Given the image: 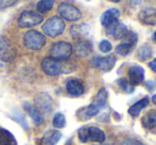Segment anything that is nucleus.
<instances>
[{
	"mask_svg": "<svg viewBox=\"0 0 156 145\" xmlns=\"http://www.w3.org/2000/svg\"><path fill=\"white\" fill-rule=\"evenodd\" d=\"M127 31L128 30H127V28H126L125 25L120 22L119 20H117V22H112L111 25H109V26L106 27L107 34L115 37V39H117V40L123 39V37L125 36L126 33H127Z\"/></svg>",
	"mask_w": 156,
	"mask_h": 145,
	"instance_id": "11",
	"label": "nucleus"
},
{
	"mask_svg": "<svg viewBox=\"0 0 156 145\" xmlns=\"http://www.w3.org/2000/svg\"><path fill=\"white\" fill-rule=\"evenodd\" d=\"M50 57L57 61L67 60L73 54V47L67 42H57L52 44L49 50Z\"/></svg>",
	"mask_w": 156,
	"mask_h": 145,
	"instance_id": "2",
	"label": "nucleus"
},
{
	"mask_svg": "<svg viewBox=\"0 0 156 145\" xmlns=\"http://www.w3.org/2000/svg\"><path fill=\"white\" fill-rule=\"evenodd\" d=\"M145 87H147V89L149 90V91H153L154 88L156 87V82L153 80H150V81H147V83H145Z\"/></svg>",
	"mask_w": 156,
	"mask_h": 145,
	"instance_id": "35",
	"label": "nucleus"
},
{
	"mask_svg": "<svg viewBox=\"0 0 156 145\" xmlns=\"http://www.w3.org/2000/svg\"><path fill=\"white\" fill-rule=\"evenodd\" d=\"M62 138V134L58 130H49L41 139L40 145H56Z\"/></svg>",
	"mask_w": 156,
	"mask_h": 145,
	"instance_id": "14",
	"label": "nucleus"
},
{
	"mask_svg": "<svg viewBox=\"0 0 156 145\" xmlns=\"http://www.w3.org/2000/svg\"><path fill=\"white\" fill-rule=\"evenodd\" d=\"M52 124L56 128H63L66 124V119H65L64 114L62 113H56L52 119Z\"/></svg>",
	"mask_w": 156,
	"mask_h": 145,
	"instance_id": "29",
	"label": "nucleus"
},
{
	"mask_svg": "<svg viewBox=\"0 0 156 145\" xmlns=\"http://www.w3.org/2000/svg\"><path fill=\"white\" fill-rule=\"evenodd\" d=\"M100 110L101 109L98 106H95L94 104H91L78 111V117H79V119L87 121V119H90L91 117L98 115L100 113Z\"/></svg>",
	"mask_w": 156,
	"mask_h": 145,
	"instance_id": "17",
	"label": "nucleus"
},
{
	"mask_svg": "<svg viewBox=\"0 0 156 145\" xmlns=\"http://www.w3.org/2000/svg\"><path fill=\"white\" fill-rule=\"evenodd\" d=\"M90 32V28L88 25L81 24V25H75L71 28V34L75 39H83L87 36Z\"/></svg>",
	"mask_w": 156,
	"mask_h": 145,
	"instance_id": "21",
	"label": "nucleus"
},
{
	"mask_svg": "<svg viewBox=\"0 0 156 145\" xmlns=\"http://www.w3.org/2000/svg\"><path fill=\"white\" fill-rule=\"evenodd\" d=\"M88 133H89V140L93 141V142L103 143L106 139L105 132L101 128L95 127V126L88 127Z\"/></svg>",
	"mask_w": 156,
	"mask_h": 145,
	"instance_id": "19",
	"label": "nucleus"
},
{
	"mask_svg": "<svg viewBox=\"0 0 156 145\" xmlns=\"http://www.w3.org/2000/svg\"><path fill=\"white\" fill-rule=\"evenodd\" d=\"M66 91L72 96H80L85 93V87L79 80L71 79L66 82Z\"/></svg>",
	"mask_w": 156,
	"mask_h": 145,
	"instance_id": "16",
	"label": "nucleus"
},
{
	"mask_svg": "<svg viewBox=\"0 0 156 145\" xmlns=\"http://www.w3.org/2000/svg\"><path fill=\"white\" fill-rule=\"evenodd\" d=\"M152 102H153L154 105H156V94L155 95H153V97H152Z\"/></svg>",
	"mask_w": 156,
	"mask_h": 145,
	"instance_id": "37",
	"label": "nucleus"
},
{
	"mask_svg": "<svg viewBox=\"0 0 156 145\" xmlns=\"http://www.w3.org/2000/svg\"><path fill=\"white\" fill-rule=\"evenodd\" d=\"M121 145H144V144L141 143L140 141L133 140V139H126V140L122 141Z\"/></svg>",
	"mask_w": 156,
	"mask_h": 145,
	"instance_id": "34",
	"label": "nucleus"
},
{
	"mask_svg": "<svg viewBox=\"0 0 156 145\" xmlns=\"http://www.w3.org/2000/svg\"><path fill=\"white\" fill-rule=\"evenodd\" d=\"M76 50H77V54H79V56L87 57V56H89V54H91L92 45H91V43H90V42H88V41H81L80 43L77 45Z\"/></svg>",
	"mask_w": 156,
	"mask_h": 145,
	"instance_id": "24",
	"label": "nucleus"
},
{
	"mask_svg": "<svg viewBox=\"0 0 156 145\" xmlns=\"http://www.w3.org/2000/svg\"><path fill=\"white\" fill-rule=\"evenodd\" d=\"M13 117L16 119V121L18 122V123L20 124V125L23 126V128H25V129H28V124H27L26 119H25L24 114H23L22 112L17 111V112H16V114H14V115H13Z\"/></svg>",
	"mask_w": 156,
	"mask_h": 145,
	"instance_id": "32",
	"label": "nucleus"
},
{
	"mask_svg": "<svg viewBox=\"0 0 156 145\" xmlns=\"http://www.w3.org/2000/svg\"><path fill=\"white\" fill-rule=\"evenodd\" d=\"M120 14H121V12H120L119 9L111 8V9L107 10V11H105L102 14V16H101V22H102V25L104 27L109 26V25H111L112 22H117L119 19Z\"/></svg>",
	"mask_w": 156,
	"mask_h": 145,
	"instance_id": "13",
	"label": "nucleus"
},
{
	"mask_svg": "<svg viewBox=\"0 0 156 145\" xmlns=\"http://www.w3.org/2000/svg\"><path fill=\"white\" fill-rule=\"evenodd\" d=\"M0 145H17L14 136L7 129H0Z\"/></svg>",
	"mask_w": 156,
	"mask_h": 145,
	"instance_id": "23",
	"label": "nucleus"
},
{
	"mask_svg": "<svg viewBox=\"0 0 156 145\" xmlns=\"http://www.w3.org/2000/svg\"><path fill=\"white\" fill-rule=\"evenodd\" d=\"M34 107L41 112L43 116H47L52 110V99L49 94L42 92L34 97Z\"/></svg>",
	"mask_w": 156,
	"mask_h": 145,
	"instance_id": "6",
	"label": "nucleus"
},
{
	"mask_svg": "<svg viewBox=\"0 0 156 145\" xmlns=\"http://www.w3.org/2000/svg\"><path fill=\"white\" fill-rule=\"evenodd\" d=\"M142 125L147 129H153L156 127V110H151L147 112L143 115L142 119Z\"/></svg>",
	"mask_w": 156,
	"mask_h": 145,
	"instance_id": "22",
	"label": "nucleus"
},
{
	"mask_svg": "<svg viewBox=\"0 0 156 145\" xmlns=\"http://www.w3.org/2000/svg\"><path fill=\"white\" fill-rule=\"evenodd\" d=\"M58 12L62 16V18L69 20V22H76V20L80 19L83 16L80 10L76 8L75 5H69L67 2L60 3L58 7Z\"/></svg>",
	"mask_w": 156,
	"mask_h": 145,
	"instance_id": "7",
	"label": "nucleus"
},
{
	"mask_svg": "<svg viewBox=\"0 0 156 145\" xmlns=\"http://www.w3.org/2000/svg\"><path fill=\"white\" fill-rule=\"evenodd\" d=\"M42 69L48 76H57L62 71V65L52 58H45L42 61Z\"/></svg>",
	"mask_w": 156,
	"mask_h": 145,
	"instance_id": "10",
	"label": "nucleus"
},
{
	"mask_svg": "<svg viewBox=\"0 0 156 145\" xmlns=\"http://www.w3.org/2000/svg\"><path fill=\"white\" fill-rule=\"evenodd\" d=\"M98 48H100V50L102 52L107 54V52H109L111 49H112V45H111L110 42L107 41V40H103V41L100 43V45H98Z\"/></svg>",
	"mask_w": 156,
	"mask_h": 145,
	"instance_id": "31",
	"label": "nucleus"
},
{
	"mask_svg": "<svg viewBox=\"0 0 156 145\" xmlns=\"http://www.w3.org/2000/svg\"><path fill=\"white\" fill-rule=\"evenodd\" d=\"M24 44L31 50H40L45 46L46 36L37 30H29L24 35Z\"/></svg>",
	"mask_w": 156,
	"mask_h": 145,
	"instance_id": "1",
	"label": "nucleus"
},
{
	"mask_svg": "<svg viewBox=\"0 0 156 145\" xmlns=\"http://www.w3.org/2000/svg\"><path fill=\"white\" fill-rule=\"evenodd\" d=\"M139 19L145 25L156 24V10L154 8H144L139 13Z\"/></svg>",
	"mask_w": 156,
	"mask_h": 145,
	"instance_id": "15",
	"label": "nucleus"
},
{
	"mask_svg": "<svg viewBox=\"0 0 156 145\" xmlns=\"http://www.w3.org/2000/svg\"><path fill=\"white\" fill-rule=\"evenodd\" d=\"M149 102H150V100L147 97H144V98H142V99L139 100V102H135V104L128 109V114L132 115V116H134V117H137L139 114H140V112L143 110V109L147 108V107L149 106Z\"/></svg>",
	"mask_w": 156,
	"mask_h": 145,
	"instance_id": "20",
	"label": "nucleus"
},
{
	"mask_svg": "<svg viewBox=\"0 0 156 145\" xmlns=\"http://www.w3.org/2000/svg\"><path fill=\"white\" fill-rule=\"evenodd\" d=\"M128 76H129V83L134 85H138L144 79V69L140 65H133L128 69Z\"/></svg>",
	"mask_w": 156,
	"mask_h": 145,
	"instance_id": "12",
	"label": "nucleus"
},
{
	"mask_svg": "<svg viewBox=\"0 0 156 145\" xmlns=\"http://www.w3.org/2000/svg\"><path fill=\"white\" fill-rule=\"evenodd\" d=\"M153 51H152L151 46L149 45H143L142 47H140L137 51V57L140 61H145L152 56Z\"/></svg>",
	"mask_w": 156,
	"mask_h": 145,
	"instance_id": "27",
	"label": "nucleus"
},
{
	"mask_svg": "<svg viewBox=\"0 0 156 145\" xmlns=\"http://www.w3.org/2000/svg\"><path fill=\"white\" fill-rule=\"evenodd\" d=\"M78 138L80 142L87 143L89 141V133H88V127H81L78 130Z\"/></svg>",
	"mask_w": 156,
	"mask_h": 145,
	"instance_id": "30",
	"label": "nucleus"
},
{
	"mask_svg": "<svg viewBox=\"0 0 156 145\" xmlns=\"http://www.w3.org/2000/svg\"><path fill=\"white\" fill-rule=\"evenodd\" d=\"M15 57V51L10 41L7 37L0 35V60L3 62H10Z\"/></svg>",
	"mask_w": 156,
	"mask_h": 145,
	"instance_id": "9",
	"label": "nucleus"
},
{
	"mask_svg": "<svg viewBox=\"0 0 156 145\" xmlns=\"http://www.w3.org/2000/svg\"><path fill=\"white\" fill-rule=\"evenodd\" d=\"M64 20L61 17H59V16H52V17L48 18L46 20V22H44L43 27H42L44 33L51 37H56L58 35H60L64 31Z\"/></svg>",
	"mask_w": 156,
	"mask_h": 145,
	"instance_id": "3",
	"label": "nucleus"
},
{
	"mask_svg": "<svg viewBox=\"0 0 156 145\" xmlns=\"http://www.w3.org/2000/svg\"><path fill=\"white\" fill-rule=\"evenodd\" d=\"M106 102H107V91L105 89H101L98 92V94H96L93 104L95 106H98L100 109H103L106 106Z\"/></svg>",
	"mask_w": 156,
	"mask_h": 145,
	"instance_id": "25",
	"label": "nucleus"
},
{
	"mask_svg": "<svg viewBox=\"0 0 156 145\" xmlns=\"http://www.w3.org/2000/svg\"><path fill=\"white\" fill-rule=\"evenodd\" d=\"M52 7H54V1L52 0H41V1L37 2V10L39 13L44 14L50 11L52 9Z\"/></svg>",
	"mask_w": 156,
	"mask_h": 145,
	"instance_id": "26",
	"label": "nucleus"
},
{
	"mask_svg": "<svg viewBox=\"0 0 156 145\" xmlns=\"http://www.w3.org/2000/svg\"><path fill=\"white\" fill-rule=\"evenodd\" d=\"M115 62H117V57L115 54H109L107 57H94L91 60V64L95 68L102 69L104 71H109L113 68Z\"/></svg>",
	"mask_w": 156,
	"mask_h": 145,
	"instance_id": "8",
	"label": "nucleus"
},
{
	"mask_svg": "<svg viewBox=\"0 0 156 145\" xmlns=\"http://www.w3.org/2000/svg\"><path fill=\"white\" fill-rule=\"evenodd\" d=\"M149 66H150V68H151L152 71L156 73V58L154 59V60H152L151 62H149Z\"/></svg>",
	"mask_w": 156,
	"mask_h": 145,
	"instance_id": "36",
	"label": "nucleus"
},
{
	"mask_svg": "<svg viewBox=\"0 0 156 145\" xmlns=\"http://www.w3.org/2000/svg\"><path fill=\"white\" fill-rule=\"evenodd\" d=\"M24 108H25V110L27 111V113L31 116V119H33V122H34L35 124L41 125V124L44 123V116L41 114V112H40L33 105H31L30 102H25Z\"/></svg>",
	"mask_w": 156,
	"mask_h": 145,
	"instance_id": "18",
	"label": "nucleus"
},
{
	"mask_svg": "<svg viewBox=\"0 0 156 145\" xmlns=\"http://www.w3.org/2000/svg\"><path fill=\"white\" fill-rule=\"evenodd\" d=\"M117 83H118V85L120 87V89H121L122 91L124 92V93H126V94L134 93V91H135L134 87L130 85L129 81H128L127 79L120 78V79H118V80H117Z\"/></svg>",
	"mask_w": 156,
	"mask_h": 145,
	"instance_id": "28",
	"label": "nucleus"
},
{
	"mask_svg": "<svg viewBox=\"0 0 156 145\" xmlns=\"http://www.w3.org/2000/svg\"><path fill=\"white\" fill-rule=\"evenodd\" d=\"M43 22V16L34 11H24L18 17V26L20 28H31Z\"/></svg>",
	"mask_w": 156,
	"mask_h": 145,
	"instance_id": "5",
	"label": "nucleus"
},
{
	"mask_svg": "<svg viewBox=\"0 0 156 145\" xmlns=\"http://www.w3.org/2000/svg\"><path fill=\"white\" fill-rule=\"evenodd\" d=\"M123 42L115 47V52L120 56H127L133 51L134 47L136 46L137 41H138V36L134 31H127L125 36L123 37Z\"/></svg>",
	"mask_w": 156,
	"mask_h": 145,
	"instance_id": "4",
	"label": "nucleus"
},
{
	"mask_svg": "<svg viewBox=\"0 0 156 145\" xmlns=\"http://www.w3.org/2000/svg\"><path fill=\"white\" fill-rule=\"evenodd\" d=\"M16 3H17V1H14V0L13 1H11V0H9V1H7V0H0V10H5L7 8L13 7Z\"/></svg>",
	"mask_w": 156,
	"mask_h": 145,
	"instance_id": "33",
	"label": "nucleus"
},
{
	"mask_svg": "<svg viewBox=\"0 0 156 145\" xmlns=\"http://www.w3.org/2000/svg\"><path fill=\"white\" fill-rule=\"evenodd\" d=\"M153 41L156 43V31H155V32H154V34H153Z\"/></svg>",
	"mask_w": 156,
	"mask_h": 145,
	"instance_id": "38",
	"label": "nucleus"
}]
</instances>
